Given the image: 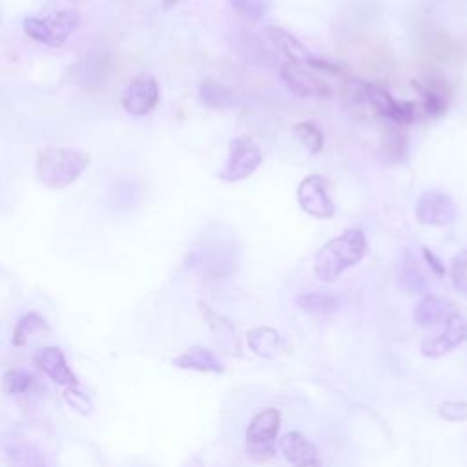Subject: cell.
I'll return each mask as SVG.
<instances>
[{
  "label": "cell",
  "mask_w": 467,
  "mask_h": 467,
  "mask_svg": "<svg viewBox=\"0 0 467 467\" xmlns=\"http://www.w3.org/2000/svg\"><path fill=\"white\" fill-rule=\"evenodd\" d=\"M367 254V237L361 228H350L325 243L314 259V274L325 283L336 281L345 270L358 265Z\"/></svg>",
  "instance_id": "1"
},
{
  "label": "cell",
  "mask_w": 467,
  "mask_h": 467,
  "mask_svg": "<svg viewBox=\"0 0 467 467\" xmlns=\"http://www.w3.org/2000/svg\"><path fill=\"white\" fill-rule=\"evenodd\" d=\"M89 166V155L77 148L47 146L36 157L38 181L53 190L71 186Z\"/></svg>",
  "instance_id": "2"
},
{
  "label": "cell",
  "mask_w": 467,
  "mask_h": 467,
  "mask_svg": "<svg viewBox=\"0 0 467 467\" xmlns=\"http://www.w3.org/2000/svg\"><path fill=\"white\" fill-rule=\"evenodd\" d=\"M281 427L277 409L259 410L248 423L244 434V451L255 462H266L275 454V440Z\"/></svg>",
  "instance_id": "3"
},
{
  "label": "cell",
  "mask_w": 467,
  "mask_h": 467,
  "mask_svg": "<svg viewBox=\"0 0 467 467\" xmlns=\"http://www.w3.org/2000/svg\"><path fill=\"white\" fill-rule=\"evenodd\" d=\"M78 20H80V15L77 11L64 9L44 18L26 16L22 29L27 36H31L40 44L60 47L69 38L73 29L78 26Z\"/></svg>",
  "instance_id": "4"
},
{
  "label": "cell",
  "mask_w": 467,
  "mask_h": 467,
  "mask_svg": "<svg viewBox=\"0 0 467 467\" xmlns=\"http://www.w3.org/2000/svg\"><path fill=\"white\" fill-rule=\"evenodd\" d=\"M368 108L387 120L389 124L407 128L414 122L425 120L423 109L420 102L414 100H398L392 97L389 88L372 82L370 86V95H368Z\"/></svg>",
  "instance_id": "5"
},
{
  "label": "cell",
  "mask_w": 467,
  "mask_h": 467,
  "mask_svg": "<svg viewBox=\"0 0 467 467\" xmlns=\"http://www.w3.org/2000/svg\"><path fill=\"white\" fill-rule=\"evenodd\" d=\"M263 162L259 146L250 137H234L228 142V159L219 171L224 182H239L248 179Z\"/></svg>",
  "instance_id": "6"
},
{
  "label": "cell",
  "mask_w": 467,
  "mask_h": 467,
  "mask_svg": "<svg viewBox=\"0 0 467 467\" xmlns=\"http://www.w3.org/2000/svg\"><path fill=\"white\" fill-rule=\"evenodd\" d=\"M266 33H268L272 44L288 58V62L297 64V66H308L312 69L332 73V75H337L343 71V66L314 57V53L308 51V47L297 36H294L290 31L277 27V26H270L266 29Z\"/></svg>",
  "instance_id": "7"
},
{
  "label": "cell",
  "mask_w": 467,
  "mask_h": 467,
  "mask_svg": "<svg viewBox=\"0 0 467 467\" xmlns=\"http://www.w3.org/2000/svg\"><path fill=\"white\" fill-rule=\"evenodd\" d=\"M410 84L420 95L418 102L421 104L425 119H438L447 111L452 89L441 73L427 71L421 78H412Z\"/></svg>",
  "instance_id": "8"
},
{
  "label": "cell",
  "mask_w": 467,
  "mask_h": 467,
  "mask_svg": "<svg viewBox=\"0 0 467 467\" xmlns=\"http://www.w3.org/2000/svg\"><path fill=\"white\" fill-rule=\"evenodd\" d=\"M414 213L420 224L449 226L458 217V206L451 195L440 190H425L416 201Z\"/></svg>",
  "instance_id": "9"
},
{
  "label": "cell",
  "mask_w": 467,
  "mask_h": 467,
  "mask_svg": "<svg viewBox=\"0 0 467 467\" xmlns=\"http://www.w3.org/2000/svg\"><path fill=\"white\" fill-rule=\"evenodd\" d=\"M301 210L316 219H332L336 215V204L327 192V181L317 175H306L301 179L296 190Z\"/></svg>",
  "instance_id": "10"
},
{
  "label": "cell",
  "mask_w": 467,
  "mask_h": 467,
  "mask_svg": "<svg viewBox=\"0 0 467 467\" xmlns=\"http://www.w3.org/2000/svg\"><path fill=\"white\" fill-rule=\"evenodd\" d=\"M281 80L285 88L299 99H330L332 88L323 78L316 77L305 66L286 62L281 66Z\"/></svg>",
  "instance_id": "11"
},
{
  "label": "cell",
  "mask_w": 467,
  "mask_h": 467,
  "mask_svg": "<svg viewBox=\"0 0 467 467\" xmlns=\"http://www.w3.org/2000/svg\"><path fill=\"white\" fill-rule=\"evenodd\" d=\"M443 323L445 327L440 334L429 336L420 343V350L423 356L440 358L467 341V319L460 312L452 310Z\"/></svg>",
  "instance_id": "12"
},
{
  "label": "cell",
  "mask_w": 467,
  "mask_h": 467,
  "mask_svg": "<svg viewBox=\"0 0 467 467\" xmlns=\"http://www.w3.org/2000/svg\"><path fill=\"white\" fill-rule=\"evenodd\" d=\"M159 102V84L151 75L135 77L122 91L120 104L126 113L142 117L150 113Z\"/></svg>",
  "instance_id": "13"
},
{
  "label": "cell",
  "mask_w": 467,
  "mask_h": 467,
  "mask_svg": "<svg viewBox=\"0 0 467 467\" xmlns=\"http://www.w3.org/2000/svg\"><path fill=\"white\" fill-rule=\"evenodd\" d=\"M33 361L53 383L62 387L78 385V378L73 372V368L67 365L66 354L60 347H55V345L42 347L40 350L35 352Z\"/></svg>",
  "instance_id": "14"
},
{
  "label": "cell",
  "mask_w": 467,
  "mask_h": 467,
  "mask_svg": "<svg viewBox=\"0 0 467 467\" xmlns=\"http://www.w3.org/2000/svg\"><path fill=\"white\" fill-rule=\"evenodd\" d=\"M0 449L11 467H51L44 452L18 434L2 436Z\"/></svg>",
  "instance_id": "15"
},
{
  "label": "cell",
  "mask_w": 467,
  "mask_h": 467,
  "mask_svg": "<svg viewBox=\"0 0 467 467\" xmlns=\"http://www.w3.org/2000/svg\"><path fill=\"white\" fill-rule=\"evenodd\" d=\"M199 310H201L208 328L215 336V341L221 347V350L228 356H241V350H243L241 337H239V332L235 330L234 323L202 301H199Z\"/></svg>",
  "instance_id": "16"
},
{
  "label": "cell",
  "mask_w": 467,
  "mask_h": 467,
  "mask_svg": "<svg viewBox=\"0 0 467 467\" xmlns=\"http://www.w3.org/2000/svg\"><path fill=\"white\" fill-rule=\"evenodd\" d=\"M285 458L294 467H323L317 447L299 431H290L279 440Z\"/></svg>",
  "instance_id": "17"
},
{
  "label": "cell",
  "mask_w": 467,
  "mask_h": 467,
  "mask_svg": "<svg viewBox=\"0 0 467 467\" xmlns=\"http://www.w3.org/2000/svg\"><path fill=\"white\" fill-rule=\"evenodd\" d=\"M171 365L182 370H195V372H212V374H223L226 367L223 361L204 347H190L182 350L179 356L171 359Z\"/></svg>",
  "instance_id": "18"
},
{
  "label": "cell",
  "mask_w": 467,
  "mask_h": 467,
  "mask_svg": "<svg viewBox=\"0 0 467 467\" xmlns=\"http://www.w3.org/2000/svg\"><path fill=\"white\" fill-rule=\"evenodd\" d=\"M197 97L204 108L213 111H228L237 106V93L230 86L212 78L199 84Z\"/></svg>",
  "instance_id": "19"
},
{
  "label": "cell",
  "mask_w": 467,
  "mask_h": 467,
  "mask_svg": "<svg viewBox=\"0 0 467 467\" xmlns=\"http://www.w3.org/2000/svg\"><path fill=\"white\" fill-rule=\"evenodd\" d=\"M452 310L454 308L447 299L434 294H427L418 301L414 308V321L420 327H436L443 323Z\"/></svg>",
  "instance_id": "20"
},
{
  "label": "cell",
  "mask_w": 467,
  "mask_h": 467,
  "mask_svg": "<svg viewBox=\"0 0 467 467\" xmlns=\"http://www.w3.org/2000/svg\"><path fill=\"white\" fill-rule=\"evenodd\" d=\"M246 341L250 345V348L265 358V359H270V358H275L281 350V345H283V339L281 336L277 334L275 328H270V327H255V328H250L246 332Z\"/></svg>",
  "instance_id": "21"
},
{
  "label": "cell",
  "mask_w": 467,
  "mask_h": 467,
  "mask_svg": "<svg viewBox=\"0 0 467 467\" xmlns=\"http://www.w3.org/2000/svg\"><path fill=\"white\" fill-rule=\"evenodd\" d=\"M46 332H49V323L46 321V317L40 316L38 312H26L15 323L11 343L15 347H24L35 334Z\"/></svg>",
  "instance_id": "22"
},
{
  "label": "cell",
  "mask_w": 467,
  "mask_h": 467,
  "mask_svg": "<svg viewBox=\"0 0 467 467\" xmlns=\"http://www.w3.org/2000/svg\"><path fill=\"white\" fill-rule=\"evenodd\" d=\"M409 151V142L403 128L387 124L381 133V153L387 162H401L405 161Z\"/></svg>",
  "instance_id": "23"
},
{
  "label": "cell",
  "mask_w": 467,
  "mask_h": 467,
  "mask_svg": "<svg viewBox=\"0 0 467 467\" xmlns=\"http://www.w3.org/2000/svg\"><path fill=\"white\" fill-rule=\"evenodd\" d=\"M235 53L239 57H243L248 62H255V64H265L268 58L272 60V57L268 55L266 47L263 46V42L259 38H255L252 33L246 31H239L235 35V40L232 42Z\"/></svg>",
  "instance_id": "24"
},
{
  "label": "cell",
  "mask_w": 467,
  "mask_h": 467,
  "mask_svg": "<svg viewBox=\"0 0 467 467\" xmlns=\"http://www.w3.org/2000/svg\"><path fill=\"white\" fill-rule=\"evenodd\" d=\"M296 303L299 308L310 314H334L339 308V299L332 294L325 292H303L296 297Z\"/></svg>",
  "instance_id": "25"
},
{
  "label": "cell",
  "mask_w": 467,
  "mask_h": 467,
  "mask_svg": "<svg viewBox=\"0 0 467 467\" xmlns=\"http://www.w3.org/2000/svg\"><path fill=\"white\" fill-rule=\"evenodd\" d=\"M294 135L296 139L310 151V153H319L325 144V137L321 128L314 120H301L294 124Z\"/></svg>",
  "instance_id": "26"
},
{
  "label": "cell",
  "mask_w": 467,
  "mask_h": 467,
  "mask_svg": "<svg viewBox=\"0 0 467 467\" xmlns=\"http://www.w3.org/2000/svg\"><path fill=\"white\" fill-rule=\"evenodd\" d=\"M31 387H33V378L29 372H26L22 368L5 370L2 376V381H0V389L7 396L26 394Z\"/></svg>",
  "instance_id": "27"
},
{
  "label": "cell",
  "mask_w": 467,
  "mask_h": 467,
  "mask_svg": "<svg viewBox=\"0 0 467 467\" xmlns=\"http://www.w3.org/2000/svg\"><path fill=\"white\" fill-rule=\"evenodd\" d=\"M372 82H367L363 78L348 77L343 84V97L350 108H365L368 106V95H370Z\"/></svg>",
  "instance_id": "28"
},
{
  "label": "cell",
  "mask_w": 467,
  "mask_h": 467,
  "mask_svg": "<svg viewBox=\"0 0 467 467\" xmlns=\"http://www.w3.org/2000/svg\"><path fill=\"white\" fill-rule=\"evenodd\" d=\"M400 281L405 288H409L410 292H421L425 290L427 286V281H425V275L421 274V270L418 268V265L407 257L403 263H401V268H400Z\"/></svg>",
  "instance_id": "29"
},
{
  "label": "cell",
  "mask_w": 467,
  "mask_h": 467,
  "mask_svg": "<svg viewBox=\"0 0 467 467\" xmlns=\"http://www.w3.org/2000/svg\"><path fill=\"white\" fill-rule=\"evenodd\" d=\"M230 5L239 16L250 22H261L268 13V4L265 0H230Z\"/></svg>",
  "instance_id": "30"
},
{
  "label": "cell",
  "mask_w": 467,
  "mask_h": 467,
  "mask_svg": "<svg viewBox=\"0 0 467 467\" xmlns=\"http://www.w3.org/2000/svg\"><path fill=\"white\" fill-rule=\"evenodd\" d=\"M62 396H64L66 403H67L75 412H78V414H82V416L91 414L93 409H95L93 400H91L86 392H82L78 385L64 387V394H62Z\"/></svg>",
  "instance_id": "31"
},
{
  "label": "cell",
  "mask_w": 467,
  "mask_h": 467,
  "mask_svg": "<svg viewBox=\"0 0 467 467\" xmlns=\"http://www.w3.org/2000/svg\"><path fill=\"white\" fill-rule=\"evenodd\" d=\"M451 279L454 288L467 296V248L462 250L460 254H456V257L452 259L451 265Z\"/></svg>",
  "instance_id": "32"
},
{
  "label": "cell",
  "mask_w": 467,
  "mask_h": 467,
  "mask_svg": "<svg viewBox=\"0 0 467 467\" xmlns=\"http://www.w3.org/2000/svg\"><path fill=\"white\" fill-rule=\"evenodd\" d=\"M438 414L447 421H465L467 420V401H443L438 409Z\"/></svg>",
  "instance_id": "33"
},
{
  "label": "cell",
  "mask_w": 467,
  "mask_h": 467,
  "mask_svg": "<svg viewBox=\"0 0 467 467\" xmlns=\"http://www.w3.org/2000/svg\"><path fill=\"white\" fill-rule=\"evenodd\" d=\"M421 255L425 259V263L429 265L431 272L436 274L438 277H443L445 275V265L441 263V259L429 248V246H421Z\"/></svg>",
  "instance_id": "34"
},
{
  "label": "cell",
  "mask_w": 467,
  "mask_h": 467,
  "mask_svg": "<svg viewBox=\"0 0 467 467\" xmlns=\"http://www.w3.org/2000/svg\"><path fill=\"white\" fill-rule=\"evenodd\" d=\"M161 2H162V7H164V9H171L179 0H161Z\"/></svg>",
  "instance_id": "35"
}]
</instances>
